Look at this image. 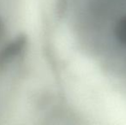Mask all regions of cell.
Masks as SVG:
<instances>
[{"instance_id":"obj_1","label":"cell","mask_w":126,"mask_h":125,"mask_svg":"<svg viewBox=\"0 0 126 125\" xmlns=\"http://www.w3.org/2000/svg\"><path fill=\"white\" fill-rule=\"evenodd\" d=\"M26 39L24 36H19L14 41L4 46L0 51V68L13 61L18 55L22 53L25 48Z\"/></svg>"},{"instance_id":"obj_2","label":"cell","mask_w":126,"mask_h":125,"mask_svg":"<svg viewBox=\"0 0 126 125\" xmlns=\"http://www.w3.org/2000/svg\"><path fill=\"white\" fill-rule=\"evenodd\" d=\"M2 33H3V27H2V23H1V22H0V38H1Z\"/></svg>"}]
</instances>
